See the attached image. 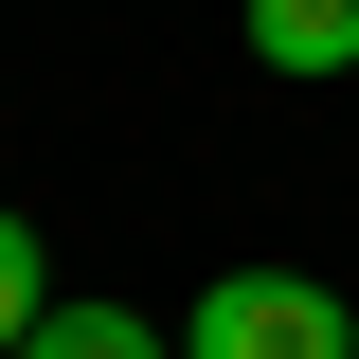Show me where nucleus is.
<instances>
[{"label":"nucleus","mask_w":359,"mask_h":359,"mask_svg":"<svg viewBox=\"0 0 359 359\" xmlns=\"http://www.w3.org/2000/svg\"><path fill=\"white\" fill-rule=\"evenodd\" d=\"M180 359H359V306L323 269H216L180 306Z\"/></svg>","instance_id":"nucleus-1"},{"label":"nucleus","mask_w":359,"mask_h":359,"mask_svg":"<svg viewBox=\"0 0 359 359\" xmlns=\"http://www.w3.org/2000/svg\"><path fill=\"white\" fill-rule=\"evenodd\" d=\"M18 359H180V323H144V306L90 287V306H36V341H18Z\"/></svg>","instance_id":"nucleus-2"},{"label":"nucleus","mask_w":359,"mask_h":359,"mask_svg":"<svg viewBox=\"0 0 359 359\" xmlns=\"http://www.w3.org/2000/svg\"><path fill=\"white\" fill-rule=\"evenodd\" d=\"M252 54L269 72H359V0H252Z\"/></svg>","instance_id":"nucleus-3"},{"label":"nucleus","mask_w":359,"mask_h":359,"mask_svg":"<svg viewBox=\"0 0 359 359\" xmlns=\"http://www.w3.org/2000/svg\"><path fill=\"white\" fill-rule=\"evenodd\" d=\"M36 306H54V252H36V216H18V198H0V359L36 341Z\"/></svg>","instance_id":"nucleus-4"}]
</instances>
